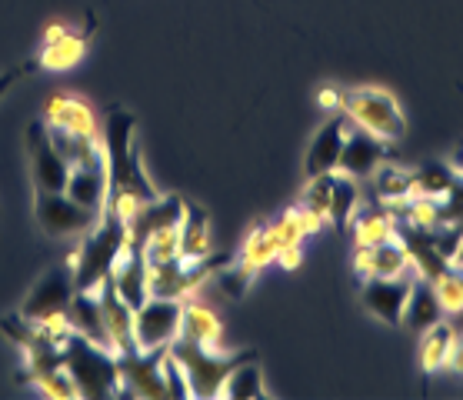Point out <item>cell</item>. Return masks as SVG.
<instances>
[{
    "instance_id": "obj_1",
    "label": "cell",
    "mask_w": 463,
    "mask_h": 400,
    "mask_svg": "<svg viewBox=\"0 0 463 400\" xmlns=\"http://www.w3.org/2000/svg\"><path fill=\"white\" fill-rule=\"evenodd\" d=\"M107 148V204L120 217H130L140 204H147L160 194L147 177V167L137 150V117L124 107H110L104 124Z\"/></svg>"
},
{
    "instance_id": "obj_2",
    "label": "cell",
    "mask_w": 463,
    "mask_h": 400,
    "mask_svg": "<svg viewBox=\"0 0 463 400\" xmlns=\"http://www.w3.org/2000/svg\"><path fill=\"white\" fill-rule=\"evenodd\" d=\"M127 247V221L117 211L104 207L97 224L87 233H80L71 267H74V287L77 290H97L107 277L114 274L117 261Z\"/></svg>"
},
{
    "instance_id": "obj_3",
    "label": "cell",
    "mask_w": 463,
    "mask_h": 400,
    "mask_svg": "<svg viewBox=\"0 0 463 400\" xmlns=\"http://www.w3.org/2000/svg\"><path fill=\"white\" fill-rule=\"evenodd\" d=\"M63 367L74 377L80 397H120L117 354L104 344H94L71 330V338L63 340Z\"/></svg>"
},
{
    "instance_id": "obj_4",
    "label": "cell",
    "mask_w": 463,
    "mask_h": 400,
    "mask_svg": "<svg viewBox=\"0 0 463 400\" xmlns=\"http://www.w3.org/2000/svg\"><path fill=\"white\" fill-rule=\"evenodd\" d=\"M170 354L180 360V367L190 380V394L194 397H221V387L227 374L243 360H253L257 350H241V354H223L217 348H203L194 340L177 338L170 344Z\"/></svg>"
},
{
    "instance_id": "obj_5",
    "label": "cell",
    "mask_w": 463,
    "mask_h": 400,
    "mask_svg": "<svg viewBox=\"0 0 463 400\" xmlns=\"http://www.w3.org/2000/svg\"><path fill=\"white\" fill-rule=\"evenodd\" d=\"M340 110L350 117L354 127L370 130L373 138L387 140V144H397L407 134V120H403L401 104L383 87H350V90H344Z\"/></svg>"
},
{
    "instance_id": "obj_6",
    "label": "cell",
    "mask_w": 463,
    "mask_h": 400,
    "mask_svg": "<svg viewBox=\"0 0 463 400\" xmlns=\"http://www.w3.org/2000/svg\"><path fill=\"white\" fill-rule=\"evenodd\" d=\"M33 217H37V224H41V231L47 237H80V233H87L94 227L100 211H90L84 204H77L63 190L61 194H43V190H37V197H33Z\"/></svg>"
},
{
    "instance_id": "obj_7",
    "label": "cell",
    "mask_w": 463,
    "mask_h": 400,
    "mask_svg": "<svg viewBox=\"0 0 463 400\" xmlns=\"http://www.w3.org/2000/svg\"><path fill=\"white\" fill-rule=\"evenodd\" d=\"M180 314L184 300L174 297H147L134 310V334L140 350H164L180 338Z\"/></svg>"
},
{
    "instance_id": "obj_8",
    "label": "cell",
    "mask_w": 463,
    "mask_h": 400,
    "mask_svg": "<svg viewBox=\"0 0 463 400\" xmlns=\"http://www.w3.org/2000/svg\"><path fill=\"white\" fill-rule=\"evenodd\" d=\"M417 281H420L417 271H407L401 277H367L360 287V300L377 320H383L387 327H401L403 307H407V297Z\"/></svg>"
},
{
    "instance_id": "obj_9",
    "label": "cell",
    "mask_w": 463,
    "mask_h": 400,
    "mask_svg": "<svg viewBox=\"0 0 463 400\" xmlns=\"http://www.w3.org/2000/svg\"><path fill=\"white\" fill-rule=\"evenodd\" d=\"M164 350H134V354H117V367H120V397H167L164 387Z\"/></svg>"
},
{
    "instance_id": "obj_10",
    "label": "cell",
    "mask_w": 463,
    "mask_h": 400,
    "mask_svg": "<svg viewBox=\"0 0 463 400\" xmlns=\"http://www.w3.org/2000/svg\"><path fill=\"white\" fill-rule=\"evenodd\" d=\"M27 150H31L33 187L43 190V194H61V190L67 187V177H71V164H67V160L61 157V150L51 144L43 117H37V120L27 127Z\"/></svg>"
},
{
    "instance_id": "obj_11",
    "label": "cell",
    "mask_w": 463,
    "mask_h": 400,
    "mask_svg": "<svg viewBox=\"0 0 463 400\" xmlns=\"http://www.w3.org/2000/svg\"><path fill=\"white\" fill-rule=\"evenodd\" d=\"M74 267L71 261L67 263H57L53 271L33 284V290L27 294L24 300L21 314L27 320H43V317H57V314H67V304H71V297H74Z\"/></svg>"
},
{
    "instance_id": "obj_12",
    "label": "cell",
    "mask_w": 463,
    "mask_h": 400,
    "mask_svg": "<svg viewBox=\"0 0 463 400\" xmlns=\"http://www.w3.org/2000/svg\"><path fill=\"white\" fill-rule=\"evenodd\" d=\"M184 204L187 200L177 197V194H157L154 200L140 204L137 211L127 217V247H144V241H147L150 233L180 227Z\"/></svg>"
},
{
    "instance_id": "obj_13",
    "label": "cell",
    "mask_w": 463,
    "mask_h": 400,
    "mask_svg": "<svg viewBox=\"0 0 463 400\" xmlns=\"http://www.w3.org/2000/svg\"><path fill=\"white\" fill-rule=\"evenodd\" d=\"M350 130V117L344 110L330 114L320 124V130L314 134L310 148H307L304 170L307 177H320V174H337L340 167V154H344V140H347Z\"/></svg>"
},
{
    "instance_id": "obj_14",
    "label": "cell",
    "mask_w": 463,
    "mask_h": 400,
    "mask_svg": "<svg viewBox=\"0 0 463 400\" xmlns=\"http://www.w3.org/2000/svg\"><path fill=\"white\" fill-rule=\"evenodd\" d=\"M97 297H100V310H104L107 344H110V350H114V354H134V350H140L137 334H134V307L117 294V287L110 277L97 287Z\"/></svg>"
},
{
    "instance_id": "obj_15",
    "label": "cell",
    "mask_w": 463,
    "mask_h": 400,
    "mask_svg": "<svg viewBox=\"0 0 463 400\" xmlns=\"http://www.w3.org/2000/svg\"><path fill=\"white\" fill-rule=\"evenodd\" d=\"M380 160H387V140L373 138L370 130H360V127L350 124L344 154H340V174H350L354 180H367L377 170Z\"/></svg>"
},
{
    "instance_id": "obj_16",
    "label": "cell",
    "mask_w": 463,
    "mask_h": 400,
    "mask_svg": "<svg viewBox=\"0 0 463 400\" xmlns=\"http://www.w3.org/2000/svg\"><path fill=\"white\" fill-rule=\"evenodd\" d=\"M43 124L67 130V134H100L90 104H87L84 97L63 94V90L47 100V107H43Z\"/></svg>"
},
{
    "instance_id": "obj_17",
    "label": "cell",
    "mask_w": 463,
    "mask_h": 400,
    "mask_svg": "<svg viewBox=\"0 0 463 400\" xmlns=\"http://www.w3.org/2000/svg\"><path fill=\"white\" fill-rule=\"evenodd\" d=\"M84 47H87V33H74L71 27H63V24H53L43 33L37 67H43V71H71L84 57Z\"/></svg>"
},
{
    "instance_id": "obj_18",
    "label": "cell",
    "mask_w": 463,
    "mask_h": 400,
    "mask_svg": "<svg viewBox=\"0 0 463 400\" xmlns=\"http://www.w3.org/2000/svg\"><path fill=\"white\" fill-rule=\"evenodd\" d=\"M110 281H114L117 294L124 297L127 304L137 310V307L150 297L147 261H144V251H140V247H124V253H120V261H117Z\"/></svg>"
},
{
    "instance_id": "obj_19",
    "label": "cell",
    "mask_w": 463,
    "mask_h": 400,
    "mask_svg": "<svg viewBox=\"0 0 463 400\" xmlns=\"http://www.w3.org/2000/svg\"><path fill=\"white\" fill-rule=\"evenodd\" d=\"M180 237V257L184 261H203L213 253V237H211V217L201 204L187 200L184 204V217H180L177 227Z\"/></svg>"
},
{
    "instance_id": "obj_20",
    "label": "cell",
    "mask_w": 463,
    "mask_h": 400,
    "mask_svg": "<svg viewBox=\"0 0 463 400\" xmlns=\"http://www.w3.org/2000/svg\"><path fill=\"white\" fill-rule=\"evenodd\" d=\"M350 233H354V243H367V247H377V243L397 237V217L387 204H360L357 214L350 217Z\"/></svg>"
},
{
    "instance_id": "obj_21",
    "label": "cell",
    "mask_w": 463,
    "mask_h": 400,
    "mask_svg": "<svg viewBox=\"0 0 463 400\" xmlns=\"http://www.w3.org/2000/svg\"><path fill=\"white\" fill-rule=\"evenodd\" d=\"M180 338L194 340V344H203V348H217L223 344V324L217 310L201 300L187 297L184 300V314H180Z\"/></svg>"
},
{
    "instance_id": "obj_22",
    "label": "cell",
    "mask_w": 463,
    "mask_h": 400,
    "mask_svg": "<svg viewBox=\"0 0 463 400\" xmlns=\"http://www.w3.org/2000/svg\"><path fill=\"white\" fill-rule=\"evenodd\" d=\"M67 324L74 334L94 340V344H107V327H104V310H100V297L97 290H74L71 304H67Z\"/></svg>"
},
{
    "instance_id": "obj_23",
    "label": "cell",
    "mask_w": 463,
    "mask_h": 400,
    "mask_svg": "<svg viewBox=\"0 0 463 400\" xmlns=\"http://www.w3.org/2000/svg\"><path fill=\"white\" fill-rule=\"evenodd\" d=\"M67 197H74L77 204H84L90 211H104L107 204V164H87V167H71Z\"/></svg>"
},
{
    "instance_id": "obj_24",
    "label": "cell",
    "mask_w": 463,
    "mask_h": 400,
    "mask_svg": "<svg viewBox=\"0 0 463 400\" xmlns=\"http://www.w3.org/2000/svg\"><path fill=\"white\" fill-rule=\"evenodd\" d=\"M447 317V310H443L440 297H437V290L430 287V281H417L411 290V297H407V307H403V327H411V330H417V334H423L430 324H437V320H443Z\"/></svg>"
},
{
    "instance_id": "obj_25",
    "label": "cell",
    "mask_w": 463,
    "mask_h": 400,
    "mask_svg": "<svg viewBox=\"0 0 463 400\" xmlns=\"http://www.w3.org/2000/svg\"><path fill=\"white\" fill-rule=\"evenodd\" d=\"M453 340H457V327H453L447 317L437 320V324H430L420 334V370L427 377L447 370V357H450Z\"/></svg>"
},
{
    "instance_id": "obj_26",
    "label": "cell",
    "mask_w": 463,
    "mask_h": 400,
    "mask_svg": "<svg viewBox=\"0 0 463 400\" xmlns=\"http://www.w3.org/2000/svg\"><path fill=\"white\" fill-rule=\"evenodd\" d=\"M367 180L370 187H373V200L387 204V207L413 197V170H403L397 164H390V160H380L377 170Z\"/></svg>"
},
{
    "instance_id": "obj_27",
    "label": "cell",
    "mask_w": 463,
    "mask_h": 400,
    "mask_svg": "<svg viewBox=\"0 0 463 400\" xmlns=\"http://www.w3.org/2000/svg\"><path fill=\"white\" fill-rule=\"evenodd\" d=\"M360 207V180H354L350 174H334V184H330V211H326V224L337 233H347L350 217L357 214Z\"/></svg>"
},
{
    "instance_id": "obj_28",
    "label": "cell",
    "mask_w": 463,
    "mask_h": 400,
    "mask_svg": "<svg viewBox=\"0 0 463 400\" xmlns=\"http://www.w3.org/2000/svg\"><path fill=\"white\" fill-rule=\"evenodd\" d=\"M310 184L304 187L300 200H297V214L304 217L307 231L317 233L326 224V211H330V184L334 174H320V177H307Z\"/></svg>"
},
{
    "instance_id": "obj_29",
    "label": "cell",
    "mask_w": 463,
    "mask_h": 400,
    "mask_svg": "<svg viewBox=\"0 0 463 400\" xmlns=\"http://www.w3.org/2000/svg\"><path fill=\"white\" fill-rule=\"evenodd\" d=\"M221 397L223 400H260V397H267V387H263V370H260V364H257V357L243 360V364H237V367L227 374V380H223V387H221Z\"/></svg>"
},
{
    "instance_id": "obj_30",
    "label": "cell",
    "mask_w": 463,
    "mask_h": 400,
    "mask_svg": "<svg viewBox=\"0 0 463 400\" xmlns=\"http://www.w3.org/2000/svg\"><path fill=\"white\" fill-rule=\"evenodd\" d=\"M277 257V237H274V224L270 221H257L250 227V233L243 237L241 247V263H247L250 271L260 274L267 263Z\"/></svg>"
},
{
    "instance_id": "obj_31",
    "label": "cell",
    "mask_w": 463,
    "mask_h": 400,
    "mask_svg": "<svg viewBox=\"0 0 463 400\" xmlns=\"http://www.w3.org/2000/svg\"><path fill=\"white\" fill-rule=\"evenodd\" d=\"M453 184H457V170L450 164H443V160H427V164L413 170V194L417 197L440 200L450 194Z\"/></svg>"
},
{
    "instance_id": "obj_32",
    "label": "cell",
    "mask_w": 463,
    "mask_h": 400,
    "mask_svg": "<svg viewBox=\"0 0 463 400\" xmlns=\"http://www.w3.org/2000/svg\"><path fill=\"white\" fill-rule=\"evenodd\" d=\"M413 271L411 263V253L403 247L397 237H390V241L377 243V247H370V274L367 277H401ZM364 277V281H367Z\"/></svg>"
},
{
    "instance_id": "obj_33",
    "label": "cell",
    "mask_w": 463,
    "mask_h": 400,
    "mask_svg": "<svg viewBox=\"0 0 463 400\" xmlns=\"http://www.w3.org/2000/svg\"><path fill=\"white\" fill-rule=\"evenodd\" d=\"M430 287L437 290V297H440V304H443V310H447V317L460 314V310H463V261H460V257H453L440 274L433 277Z\"/></svg>"
},
{
    "instance_id": "obj_34",
    "label": "cell",
    "mask_w": 463,
    "mask_h": 400,
    "mask_svg": "<svg viewBox=\"0 0 463 400\" xmlns=\"http://www.w3.org/2000/svg\"><path fill=\"white\" fill-rule=\"evenodd\" d=\"M217 287H221L223 290V297H231V300H241L243 294H247V290H250V284L253 281H257V271H250V267H247V263H223L221 271H217Z\"/></svg>"
},
{
    "instance_id": "obj_35",
    "label": "cell",
    "mask_w": 463,
    "mask_h": 400,
    "mask_svg": "<svg viewBox=\"0 0 463 400\" xmlns=\"http://www.w3.org/2000/svg\"><path fill=\"white\" fill-rule=\"evenodd\" d=\"M144 261L147 267H157V263H167L174 257H180V237H177V227H170V231H157L150 233L147 241H144Z\"/></svg>"
},
{
    "instance_id": "obj_36",
    "label": "cell",
    "mask_w": 463,
    "mask_h": 400,
    "mask_svg": "<svg viewBox=\"0 0 463 400\" xmlns=\"http://www.w3.org/2000/svg\"><path fill=\"white\" fill-rule=\"evenodd\" d=\"M274 237H277V251H284V247H304V237H310L307 231L304 217L297 214V207L284 211L280 217H274Z\"/></svg>"
},
{
    "instance_id": "obj_37",
    "label": "cell",
    "mask_w": 463,
    "mask_h": 400,
    "mask_svg": "<svg viewBox=\"0 0 463 400\" xmlns=\"http://www.w3.org/2000/svg\"><path fill=\"white\" fill-rule=\"evenodd\" d=\"M31 387L41 390L43 397H57V400H74V397H80V394H77L74 377L67 374V367H57V370H51V374H41V377H33Z\"/></svg>"
},
{
    "instance_id": "obj_38",
    "label": "cell",
    "mask_w": 463,
    "mask_h": 400,
    "mask_svg": "<svg viewBox=\"0 0 463 400\" xmlns=\"http://www.w3.org/2000/svg\"><path fill=\"white\" fill-rule=\"evenodd\" d=\"M160 370H164V387H167V397H194L190 394V380L187 374H184V367H180V360L170 354H164V360H160Z\"/></svg>"
},
{
    "instance_id": "obj_39",
    "label": "cell",
    "mask_w": 463,
    "mask_h": 400,
    "mask_svg": "<svg viewBox=\"0 0 463 400\" xmlns=\"http://www.w3.org/2000/svg\"><path fill=\"white\" fill-rule=\"evenodd\" d=\"M317 104H320V110H326V114H337L340 104H344V90L334 84H326L317 90Z\"/></svg>"
},
{
    "instance_id": "obj_40",
    "label": "cell",
    "mask_w": 463,
    "mask_h": 400,
    "mask_svg": "<svg viewBox=\"0 0 463 400\" xmlns=\"http://www.w3.org/2000/svg\"><path fill=\"white\" fill-rule=\"evenodd\" d=\"M274 261H280V267H287V271H294L304 261V247H284V251H277Z\"/></svg>"
},
{
    "instance_id": "obj_41",
    "label": "cell",
    "mask_w": 463,
    "mask_h": 400,
    "mask_svg": "<svg viewBox=\"0 0 463 400\" xmlns=\"http://www.w3.org/2000/svg\"><path fill=\"white\" fill-rule=\"evenodd\" d=\"M21 74H24V67H17V71H11V74H4V77H0V97H4V94H7V90H11L14 81H17V77H21Z\"/></svg>"
},
{
    "instance_id": "obj_42",
    "label": "cell",
    "mask_w": 463,
    "mask_h": 400,
    "mask_svg": "<svg viewBox=\"0 0 463 400\" xmlns=\"http://www.w3.org/2000/svg\"><path fill=\"white\" fill-rule=\"evenodd\" d=\"M450 167L457 170V177H463V144L457 150H453V160H450Z\"/></svg>"
}]
</instances>
